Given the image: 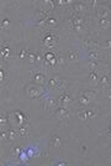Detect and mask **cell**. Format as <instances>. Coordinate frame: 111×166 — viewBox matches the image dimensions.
<instances>
[{
    "mask_svg": "<svg viewBox=\"0 0 111 166\" xmlns=\"http://www.w3.org/2000/svg\"><path fill=\"white\" fill-rule=\"evenodd\" d=\"M85 113H86V119H89V120L95 119L99 114V112L96 109H89V110H85Z\"/></svg>",
    "mask_w": 111,
    "mask_h": 166,
    "instance_id": "25",
    "label": "cell"
},
{
    "mask_svg": "<svg viewBox=\"0 0 111 166\" xmlns=\"http://www.w3.org/2000/svg\"><path fill=\"white\" fill-rule=\"evenodd\" d=\"M40 61V53L38 52H29L27 53V62L30 64H35Z\"/></svg>",
    "mask_w": 111,
    "mask_h": 166,
    "instance_id": "11",
    "label": "cell"
},
{
    "mask_svg": "<svg viewBox=\"0 0 111 166\" xmlns=\"http://www.w3.org/2000/svg\"><path fill=\"white\" fill-rule=\"evenodd\" d=\"M70 24H72V29L77 32H81L83 29H84V24H85V20L81 15L79 14H73V16L70 18Z\"/></svg>",
    "mask_w": 111,
    "mask_h": 166,
    "instance_id": "3",
    "label": "cell"
},
{
    "mask_svg": "<svg viewBox=\"0 0 111 166\" xmlns=\"http://www.w3.org/2000/svg\"><path fill=\"white\" fill-rule=\"evenodd\" d=\"M51 145L53 147H61L62 146V139L58 135H52V138H51Z\"/></svg>",
    "mask_w": 111,
    "mask_h": 166,
    "instance_id": "22",
    "label": "cell"
},
{
    "mask_svg": "<svg viewBox=\"0 0 111 166\" xmlns=\"http://www.w3.org/2000/svg\"><path fill=\"white\" fill-rule=\"evenodd\" d=\"M21 152H22V150H21V147H19L18 145H14V146L11 147V155L18 156V155H21Z\"/></svg>",
    "mask_w": 111,
    "mask_h": 166,
    "instance_id": "30",
    "label": "cell"
},
{
    "mask_svg": "<svg viewBox=\"0 0 111 166\" xmlns=\"http://www.w3.org/2000/svg\"><path fill=\"white\" fill-rule=\"evenodd\" d=\"M56 57H57V64H58V66H62V64L64 63V57H63V55L59 53V52H56Z\"/></svg>",
    "mask_w": 111,
    "mask_h": 166,
    "instance_id": "32",
    "label": "cell"
},
{
    "mask_svg": "<svg viewBox=\"0 0 111 166\" xmlns=\"http://www.w3.org/2000/svg\"><path fill=\"white\" fill-rule=\"evenodd\" d=\"M57 24H58V21L54 19V18H47L46 19V27H54V26H57Z\"/></svg>",
    "mask_w": 111,
    "mask_h": 166,
    "instance_id": "28",
    "label": "cell"
},
{
    "mask_svg": "<svg viewBox=\"0 0 111 166\" xmlns=\"http://www.w3.org/2000/svg\"><path fill=\"white\" fill-rule=\"evenodd\" d=\"M73 10H74L75 14H81L86 10V5L84 3H75L73 5Z\"/></svg>",
    "mask_w": 111,
    "mask_h": 166,
    "instance_id": "16",
    "label": "cell"
},
{
    "mask_svg": "<svg viewBox=\"0 0 111 166\" xmlns=\"http://www.w3.org/2000/svg\"><path fill=\"white\" fill-rule=\"evenodd\" d=\"M67 60H68L69 62H78V61H79V55L77 53V51L70 50V51H68V53H67Z\"/></svg>",
    "mask_w": 111,
    "mask_h": 166,
    "instance_id": "17",
    "label": "cell"
},
{
    "mask_svg": "<svg viewBox=\"0 0 111 166\" xmlns=\"http://www.w3.org/2000/svg\"><path fill=\"white\" fill-rule=\"evenodd\" d=\"M9 123H11L14 128L19 129V128L26 127L27 117H26V114H24L20 110H14V112H11L9 114Z\"/></svg>",
    "mask_w": 111,
    "mask_h": 166,
    "instance_id": "1",
    "label": "cell"
},
{
    "mask_svg": "<svg viewBox=\"0 0 111 166\" xmlns=\"http://www.w3.org/2000/svg\"><path fill=\"white\" fill-rule=\"evenodd\" d=\"M54 117L59 120V122H64L68 119L69 117V109L67 107H58L54 112Z\"/></svg>",
    "mask_w": 111,
    "mask_h": 166,
    "instance_id": "8",
    "label": "cell"
},
{
    "mask_svg": "<svg viewBox=\"0 0 111 166\" xmlns=\"http://www.w3.org/2000/svg\"><path fill=\"white\" fill-rule=\"evenodd\" d=\"M45 108L52 112V110H54V109L58 108V102L54 101V99H48V101L46 102V104H45Z\"/></svg>",
    "mask_w": 111,
    "mask_h": 166,
    "instance_id": "18",
    "label": "cell"
},
{
    "mask_svg": "<svg viewBox=\"0 0 111 166\" xmlns=\"http://www.w3.org/2000/svg\"><path fill=\"white\" fill-rule=\"evenodd\" d=\"M43 66L47 68H53L57 66V57L53 52H46L43 56Z\"/></svg>",
    "mask_w": 111,
    "mask_h": 166,
    "instance_id": "6",
    "label": "cell"
},
{
    "mask_svg": "<svg viewBox=\"0 0 111 166\" xmlns=\"http://www.w3.org/2000/svg\"><path fill=\"white\" fill-rule=\"evenodd\" d=\"M30 76H31L32 81L36 83V85H40V86L47 85V78H46V76L41 71H37V69L30 71Z\"/></svg>",
    "mask_w": 111,
    "mask_h": 166,
    "instance_id": "5",
    "label": "cell"
},
{
    "mask_svg": "<svg viewBox=\"0 0 111 166\" xmlns=\"http://www.w3.org/2000/svg\"><path fill=\"white\" fill-rule=\"evenodd\" d=\"M97 66H99V62H96V61H90L88 63V68H89L90 72H94L97 68Z\"/></svg>",
    "mask_w": 111,
    "mask_h": 166,
    "instance_id": "29",
    "label": "cell"
},
{
    "mask_svg": "<svg viewBox=\"0 0 111 166\" xmlns=\"http://www.w3.org/2000/svg\"><path fill=\"white\" fill-rule=\"evenodd\" d=\"M79 103H80L81 107H88L89 103H90V101H89L88 98H85L84 96H80V97H79Z\"/></svg>",
    "mask_w": 111,
    "mask_h": 166,
    "instance_id": "31",
    "label": "cell"
},
{
    "mask_svg": "<svg viewBox=\"0 0 111 166\" xmlns=\"http://www.w3.org/2000/svg\"><path fill=\"white\" fill-rule=\"evenodd\" d=\"M77 117L79 120H86V113L85 110H78L77 112Z\"/></svg>",
    "mask_w": 111,
    "mask_h": 166,
    "instance_id": "33",
    "label": "cell"
},
{
    "mask_svg": "<svg viewBox=\"0 0 111 166\" xmlns=\"http://www.w3.org/2000/svg\"><path fill=\"white\" fill-rule=\"evenodd\" d=\"M102 46H104L105 48H107V50H110V48H111V40H107V41H105Z\"/></svg>",
    "mask_w": 111,
    "mask_h": 166,
    "instance_id": "36",
    "label": "cell"
},
{
    "mask_svg": "<svg viewBox=\"0 0 111 166\" xmlns=\"http://www.w3.org/2000/svg\"><path fill=\"white\" fill-rule=\"evenodd\" d=\"M88 83L90 87H97L100 85V77L95 72H90L89 78H88Z\"/></svg>",
    "mask_w": 111,
    "mask_h": 166,
    "instance_id": "10",
    "label": "cell"
},
{
    "mask_svg": "<svg viewBox=\"0 0 111 166\" xmlns=\"http://www.w3.org/2000/svg\"><path fill=\"white\" fill-rule=\"evenodd\" d=\"M14 58V51L11 50L9 42L2 41V60H10Z\"/></svg>",
    "mask_w": 111,
    "mask_h": 166,
    "instance_id": "7",
    "label": "cell"
},
{
    "mask_svg": "<svg viewBox=\"0 0 111 166\" xmlns=\"http://www.w3.org/2000/svg\"><path fill=\"white\" fill-rule=\"evenodd\" d=\"M0 123H2V129H5L6 124L9 123V114L5 110L2 112V115H0Z\"/></svg>",
    "mask_w": 111,
    "mask_h": 166,
    "instance_id": "21",
    "label": "cell"
},
{
    "mask_svg": "<svg viewBox=\"0 0 111 166\" xmlns=\"http://www.w3.org/2000/svg\"><path fill=\"white\" fill-rule=\"evenodd\" d=\"M81 96H84L85 98H88V99L91 102L93 99L96 98V92L93 91V89H86V91H83V92H81Z\"/></svg>",
    "mask_w": 111,
    "mask_h": 166,
    "instance_id": "20",
    "label": "cell"
},
{
    "mask_svg": "<svg viewBox=\"0 0 111 166\" xmlns=\"http://www.w3.org/2000/svg\"><path fill=\"white\" fill-rule=\"evenodd\" d=\"M9 25H10V21H9V19H4V20L2 21V30H5V29H8V27H9Z\"/></svg>",
    "mask_w": 111,
    "mask_h": 166,
    "instance_id": "35",
    "label": "cell"
},
{
    "mask_svg": "<svg viewBox=\"0 0 111 166\" xmlns=\"http://www.w3.org/2000/svg\"><path fill=\"white\" fill-rule=\"evenodd\" d=\"M83 44L85 45V46H88L90 50H97V47H99V45H97V42L96 41H94V40H83Z\"/></svg>",
    "mask_w": 111,
    "mask_h": 166,
    "instance_id": "23",
    "label": "cell"
},
{
    "mask_svg": "<svg viewBox=\"0 0 111 166\" xmlns=\"http://www.w3.org/2000/svg\"><path fill=\"white\" fill-rule=\"evenodd\" d=\"M0 73H2V77H0V82L4 83V81H5V79H4V77H5V73H6V72H5V71L2 68V69H0Z\"/></svg>",
    "mask_w": 111,
    "mask_h": 166,
    "instance_id": "37",
    "label": "cell"
},
{
    "mask_svg": "<svg viewBox=\"0 0 111 166\" xmlns=\"http://www.w3.org/2000/svg\"><path fill=\"white\" fill-rule=\"evenodd\" d=\"M109 133H110V135H111V122H110V125H109Z\"/></svg>",
    "mask_w": 111,
    "mask_h": 166,
    "instance_id": "39",
    "label": "cell"
},
{
    "mask_svg": "<svg viewBox=\"0 0 111 166\" xmlns=\"http://www.w3.org/2000/svg\"><path fill=\"white\" fill-rule=\"evenodd\" d=\"M54 3H56V2H51V0H46V2H42V8H41V10H43V11L47 14L48 11H51V10L54 9Z\"/></svg>",
    "mask_w": 111,
    "mask_h": 166,
    "instance_id": "13",
    "label": "cell"
},
{
    "mask_svg": "<svg viewBox=\"0 0 111 166\" xmlns=\"http://www.w3.org/2000/svg\"><path fill=\"white\" fill-rule=\"evenodd\" d=\"M57 102H58V107H64L65 104H68V103L72 102V97L64 91V92H62V94L58 97Z\"/></svg>",
    "mask_w": 111,
    "mask_h": 166,
    "instance_id": "9",
    "label": "cell"
},
{
    "mask_svg": "<svg viewBox=\"0 0 111 166\" xmlns=\"http://www.w3.org/2000/svg\"><path fill=\"white\" fill-rule=\"evenodd\" d=\"M89 60L90 61H96V62L100 60V55L97 53L96 50H90V52H89Z\"/></svg>",
    "mask_w": 111,
    "mask_h": 166,
    "instance_id": "27",
    "label": "cell"
},
{
    "mask_svg": "<svg viewBox=\"0 0 111 166\" xmlns=\"http://www.w3.org/2000/svg\"><path fill=\"white\" fill-rule=\"evenodd\" d=\"M20 157H21V160H24V161H26V160H27V156H26L24 152L21 154V156H20Z\"/></svg>",
    "mask_w": 111,
    "mask_h": 166,
    "instance_id": "38",
    "label": "cell"
},
{
    "mask_svg": "<svg viewBox=\"0 0 111 166\" xmlns=\"http://www.w3.org/2000/svg\"><path fill=\"white\" fill-rule=\"evenodd\" d=\"M27 53H29V52H26V50H25V48L20 50V51H19V58H20V60L26 58V57H27Z\"/></svg>",
    "mask_w": 111,
    "mask_h": 166,
    "instance_id": "34",
    "label": "cell"
},
{
    "mask_svg": "<svg viewBox=\"0 0 111 166\" xmlns=\"http://www.w3.org/2000/svg\"><path fill=\"white\" fill-rule=\"evenodd\" d=\"M57 78H58V76H54V77H52L50 81H47V86H48L50 89H56V86H57Z\"/></svg>",
    "mask_w": 111,
    "mask_h": 166,
    "instance_id": "26",
    "label": "cell"
},
{
    "mask_svg": "<svg viewBox=\"0 0 111 166\" xmlns=\"http://www.w3.org/2000/svg\"><path fill=\"white\" fill-rule=\"evenodd\" d=\"M67 86H68V81H67V79H64V78H59V77L57 78V86H56V89L64 92L65 88H67Z\"/></svg>",
    "mask_w": 111,
    "mask_h": 166,
    "instance_id": "12",
    "label": "cell"
},
{
    "mask_svg": "<svg viewBox=\"0 0 111 166\" xmlns=\"http://www.w3.org/2000/svg\"><path fill=\"white\" fill-rule=\"evenodd\" d=\"M110 79H111V77L109 76V73L107 74H104V76H101V78H100V86L105 89V88H109V85H110Z\"/></svg>",
    "mask_w": 111,
    "mask_h": 166,
    "instance_id": "15",
    "label": "cell"
},
{
    "mask_svg": "<svg viewBox=\"0 0 111 166\" xmlns=\"http://www.w3.org/2000/svg\"><path fill=\"white\" fill-rule=\"evenodd\" d=\"M8 139L13 140V141H16V140L20 139V134L18 133V130H8Z\"/></svg>",
    "mask_w": 111,
    "mask_h": 166,
    "instance_id": "24",
    "label": "cell"
},
{
    "mask_svg": "<svg viewBox=\"0 0 111 166\" xmlns=\"http://www.w3.org/2000/svg\"><path fill=\"white\" fill-rule=\"evenodd\" d=\"M43 93H45V91H43L42 86L36 85V83H29V85H26V87H25V94L31 99L40 98Z\"/></svg>",
    "mask_w": 111,
    "mask_h": 166,
    "instance_id": "2",
    "label": "cell"
},
{
    "mask_svg": "<svg viewBox=\"0 0 111 166\" xmlns=\"http://www.w3.org/2000/svg\"><path fill=\"white\" fill-rule=\"evenodd\" d=\"M99 27L102 29V30H109L111 27V20L107 18V19H101L99 20Z\"/></svg>",
    "mask_w": 111,
    "mask_h": 166,
    "instance_id": "19",
    "label": "cell"
},
{
    "mask_svg": "<svg viewBox=\"0 0 111 166\" xmlns=\"http://www.w3.org/2000/svg\"><path fill=\"white\" fill-rule=\"evenodd\" d=\"M57 36L54 34H51V32H45L43 34V37H42V45L43 47L46 48H52L54 46H57Z\"/></svg>",
    "mask_w": 111,
    "mask_h": 166,
    "instance_id": "4",
    "label": "cell"
},
{
    "mask_svg": "<svg viewBox=\"0 0 111 166\" xmlns=\"http://www.w3.org/2000/svg\"><path fill=\"white\" fill-rule=\"evenodd\" d=\"M95 15H96V18H97L99 20H101V19H107V18H109V10L105 9V8H97Z\"/></svg>",
    "mask_w": 111,
    "mask_h": 166,
    "instance_id": "14",
    "label": "cell"
}]
</instances>
